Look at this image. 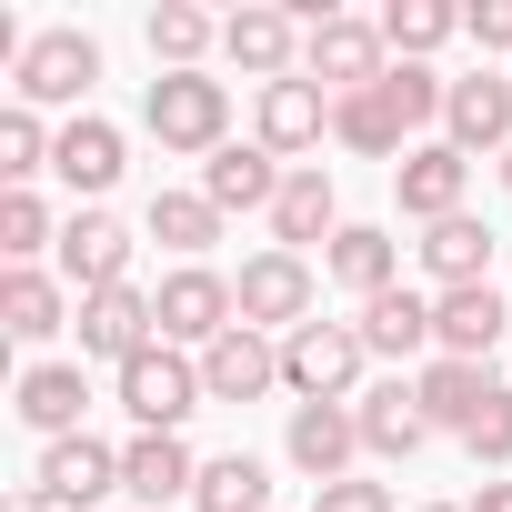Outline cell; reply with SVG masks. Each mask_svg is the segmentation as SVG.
<instances>
[{"label":"cell","instance_id":"6da1fadb","mask_svg":"<svg viewBox=\"0 0 512 512\" xmlns=\"http://www.w3.org/2000/svg\"><path fill=\"white\" fill-rule=\"evenodd\" d=\"M442 71H422V61H392L372 91H352V101H332V141H352V151H372V161H392V151H412V131L422 121H442Z\"/></svg>","mask_w":512,"mask_h":512},{"label":"cell","instance_id":"7a4b0ae2","mask_svg":"<svg viewBox=\"0 0 512 512\" xmlns=\"http://www.w3.org/2000/svg\"><path fill=\"white\" fill-rule=\"evenodd\" d=\"M141 121H151V141L161 151H221V131H231V91L211 81V71H161L151 81V101H141Z\"/></svg>","mask_w":512,"mask_h":512},{"label":"cell","instance_id":"3957f363","mask_svg":"<svg viewBox=\"0 0 512 512\" xmlns=\"http://www.w3.org/2000/svg\"><path fill=\"white\" fill-rule=\"evenodd\" d=\"M201 402H211V392H201V352H171V342H151L141 362H121V412H131L141 432H181Z\"/></svg>","mask_w":512,"mask_h":512},{"label":"cell","instance_id":"277c9868","mask_svg":"<svg viewBox=\"0 0 512 512\" xmlns=\"http://www.w3.org/2000/svg\"><path fill=\"white\" fill-rule=\"evenodd\" d=\"M231 302H241V332H282L292 342L312 322V262H302V251H251Z\"/></svg>","mask_w":512,"mask_h":512},{"label":"cell","instance_id":"5b68a950","mask_svg":"<svg viewBox=\"0 0 512 512\" xmlns=\"http://www.w3.org/2000/svg\"><path fill=\"white\" fill-rule=\"evenodd\" d=\"M302 71H312L332 101H352V91H372V81L392 71V41H382V21H342V11H322L312 41H302Z\"/></svg>","mask_w":512,"mask_h":512},{"label":"cell","instance_id":"8992f818","mask_svg":"<svg viewBox=\"0 0 512 512\" xmlns=\"http://www.w3.org/2000/svg\"><path fill=\"white\" fill-rule=\"evenodd\" d=\"M151 312H161V342H171V352H211V342L241 322V302H231V282H221L211 262H181V272L151 292Z\"/></svg>","mask_w":512,"mask_h":512},{"label":"cell","instance_id":"52a82bcc","mask_svg":"<svg viewBox=\"0 0 512 512\" xmlns=\"http://www.w3.org/2000/svg\"><path fill=\"white\" fill-rule=\"evenodd\" d=\"M91 81H101V41H91V31H41V41L11 61L21 111H61V101H81Z\"/></svg>","mask_w":512,"mask_h":512},{"label":"cell","instance_id":"ba28073f","mask_svg":"<svg viewBox=\"0 0 512 512\" xmlns=\"http://www.w3.org/2000/svg\"><path fill=\"white\" fill-rule=\"evenodd\" d=\"M362 332L352 322H302L292 342H282V382L302 392V402H352V382H362Z\"/></svg>","mask_w":512,"mask_h":512},{"label":"cell","instance_id":"9c48e42d","mask_svg":"<svg viewBox=\"0 0 512 512\" xmlns=\"http://www.w3.org/2000/svg\"><path fill=\"white\" fill-rule=\"evenodd\" d=\"M71 332H81V362H111V372H121V362H141V352L161 342V312H151V292L121 282V292H91Z\"/></svg>","mask_w":512,"mask_h":512},{"label":"cell","instance_id":"30bf717a","mask_svg":"<svg viewBox=\"0 0 512 512\" xmlns=\"http://www.w3.org/2000/svg\"><path fill=\"white\" fill-rule=\"evenodd\" d=\"M282 452L312 472V482H352V452H362V412L352 402H292V432Z\"/></svg>","mask_w":512,"mask_h":512},{"label":"cell","instance_id":"8fae6325","mask_svg":"<svg viewBox=\"0 0 512 512\" xmlns=\"http://www.w3.org/2000/svg\"><path fill=\"white\" fill-rule=\"evenodd\" d=\"M442 141L472 161V151H512V81L502 71H472L442 91Z\"/></svg>","mask_w":512,"mask_h":512},{"label":"cell","instance_id":"7c38bea8","mask_svg":"<svg viewBox=\"0 0 512 512\" xmlns=\"http://www.w3.org/2000/svg\"><path fill=\"white\" fill-rule=\"evenodd\" d=\"M302 41H312V21H292V11H262V0H251V11H231L221 21V51L251 71V81H292V61H302Z\"/></svg>","mask_w":512,"mask_h":512},{"label":"cell","instance_id":"4fadbf2b","mask_svg":"<svg viewBox=\"0 0 512 512\" xmlns=\"http://www.w3.org/2000/svg\"><path fill=\"white\" fill-rule=\"evenodd\" d=\"M282 181H292V171H282L262 141H221V151L201 161V201H211L221 221H231V211H272V201H282Z\"/></svg>","mask_w":512,"mask_h":512},{"label":"cell","instance_id":"5bb4252c","mask_svg":"<svg viewBox=\"0 0 512 512\" xmlns=\"http://www.w3.org/2000/svg\"><path fill=\"white\" fill-rule=\"evenodd\" d=\"M121 272H131V231L111 211H71L61 221V282L91 302V292H121Z\"/></svg>","mask_w":512,"mask_h":512},{"label":"cell","instance_id":"9a60e30c","mask_svg":"<svg viewBox=\"0 0 512 512\" xmlns=\"http://www.w3.org/2000/svg\"><path fill=\"white\" fill-rule=\"evenodd\" d=\"M392 191H402V211L432 231V221H452V211H462V191H472V161H462L452 141H422V151H402V161H392Z\"/></svg>","mask_w":512,"mask_h":512},{"label":"cell","instance_id":"2e32d148","mask_svg":"<svg viewBox=\"0 0 512 512\" xmlns=\"http://www.w3.org/2000/svg\"><path fill=\"white\" fill-rule=\"evenodd\" d=\"M502 332H512V302H502L492 282H472V292H432V352H452V362H492Z\"/></svg>","mask_w":512,"mask_h":512},{"label":"cell","instance_id":"e0dca14e","mask_svg":"<svg viewBox=\"0 0 512 512\" xmlns=\"http://www.w3.org/2000/svg\"><path fill=\"white\" fill-rule=\"evenodd\" d=\"M41 502H61V512H91L101 492H121V452L111 442H91V432H71V442H51L41 452V482H31Z\"/></svg>","mask_w":512,"mask_h":512},{"label":"cell","instance_id":"ac0fdd59","mask_svg":"<svg viewBox=\"0 0 512 512\" xmlns=\"http://www.w3.org/2000/svg\"><path fill=\"white\" fill-rule=\"evenodd\" d=\"M121 492L161 512V502L201 492V452H191L181 432H131V442H121Z\"/></svg>","mask_w":512,"mask_h":512},{"label":"cell","instance_id":"d6986e66","mask_svg":"<svg viewBox=\"0 0 512 512\" xmlns=\"http://www.w3.org/2000/svg\"><path fill=\"white\" fill-rule=\"evenodd\" d=\"M272 382H282V342H272V332H241V322H231V332L201 352V392H211V402H262Z\"/></svg>","mask_w":512,"mask_h":512},{"label":"cell","instance_id":"ffe728a7","mask_svg":"<svg viewBox=\"0 0 512 512\" xmlns=\"http://www.w3.org/2000/svg\"><path fill=\"white\" fill-rule=\"evenodd\" d=\"M332 231H342V191H332V171H322V161H292V181H282V201H272V251H302V241L332 251Z\"/></svg>","mask_w":512,"mask_h":512},{"label":"cell","instance_id":"44dd1931","mask_svg":"<svg viewBox=\"0 0 512 512\" xmlns=\"http://www.w3.org/2000/svg\"><path fill=\"white\" fill-rule=\"evenodd\" d=\"M322 131H332V91H322L312 71H292V81H272V91H262V151H272V161L312 151Z\"/></svg>","mask_w":512,"mask_h":512},{"label":"cell","instance_id":"7402d4cb","mask_svg":"<svg viewBox=\"0 0 512 512\" xmlns=\"http://www.w3.org/2000/svg\"><path fill=\"white\" fill-rule=\"evenodd\" d=\"M322 272H332L342 292H362V302H382V292L402 282V241H392L382 221H342V231H332V251H322Z\"/></svg>","mask_w":512,"mask_h":512},{"label":"cell","instance_id":"603a6c76","mask_svg":"<svg viewBox=\"0 0 512 512\" xmlns=\"http://www.w3.org/2000/svg\"><path fill=\"white\" fill-rule=\"evenodd\" d=\"M11 412H21L31 432L71 442V432H81V412H91V382H81V362H31V372H21V392H11Z\"/></svg>","mask_w":512,"mask_h":512},{"label":"cell","instance_id":"cb8c5ba5","mask_svg":"<svg viewBox=\"0 0 512 512\" xmlns=\"http://www.w3.org/2000/svg\"><path fill=\"white\" fill-rule=\"evenodd\" d=\"M412 392H422V422H432V432H472V412L492 402V372H482V362L432 352V362L412 372Z\"/></svg>","mask_w":512,"mask_h":512},{"label":"cell","instance_id":"d4e9b609","mask_svg":"<svg viewBox=\"0 0 512 512\" xmlns=\"http://www.w3.org/2000/svg\"><path fill=\"white\" fill-rule=\"evenodd\" d=\"M352 332H362V352H382V362H422V352H432V302L392 282L382 302H362V322H352Z\"/></svg>","mask_w":512,"mask_h":512},{"label":"cell","instance_id":"484cf974","mask_svg":"<svg viewBox=\"0 0 512 512\" xmlns=\"http://www.w3.org/2000/svg\"><path fill=\"white\" fill-rule=\"evenodd\" d=\"M352 412H362V452H382V462H412V452L432 442V422H422V392H412V382H382V392H362Z\"/></svg>","mask_w":512,"mask_h":512},{"label":"cell","instance_id":"4316f807","mask_svg":"<svg viewBox=\"0 0 512 512\" xmlns=\"http://www.w3.org/2000/svg\"><path fill=\"white\" fill-rule=\"evenodd\" d=\"M422 272H432L442 292H472V282H492V231H482L472 211L432 221V231H422Z\"/></svg>","mask_w":512,"mask_h":512},{"label":"cell","instance_id":"83f0119b","mask_svg":"<svg viewBox=\"0 0 512 512\" xmlns=\"http://www.w3.org/2000/svg\"><path fill=\"white\" fill-rule=\"evenodd\" d=\"M51 171H61V181H71V191H81V201H101V191H111V181H121V131H111V121H91V111H81V121H71V131H61V151H51Z\"/></svg>","mask_w":512,"mask_h":512},{"label":"cell","instance_id":"f1b7e54d","mask_svg":"<svg viewBox=\"0 0 512 512\" xmlns=\"http://www.w3.org/2000/svg\"><path fill=\"white\" fill-rule=\"evenodd\" d=\"M61 322H71V292L51 272H0V332L11 342H51Z\"/></svg>","mask_w":512,"mask_h":512},{"label":"cell","instance_id":"f546056e","mask_svg":"<svg viewBox=\"0 0 512 512\" xmlns=\"http://www.w3.org/2000/svg\"><path fill=\"white\" fill-rule=\"evenodd\" d=\"M191 502H201V512H272V472L251 462V452H211Z\"/></svg>","mask_w":512,"mask_h":512},{"label":"cell","instance_id":"4dcf8cb0","mask_svg":"<svg viewBox=\"0 0 512 512\" xmlns=\"http://www.w3.org/2000/svg\"><path fill=\"white\" fill-rule=\"evenodd\" d=\"M151 241H171V251L201 262V251L221 241V211H211L201 191H151Z\"/></svg>","mask_w":512,"mask_h":512},{"label":"cell","instance_id":"1f68e13d","mask_svg":"<svg viewBox=\"0 0 512 512\" xmlns=\"http://www.w3.org/2000/svg\"><path fill=\"white\" fill-rule=\"evenodd\" d=\"M51 151H61V131H41V111H0V181L11 191H31V171H51Z\"/></svg>","mask_w":512,"mask_h":512},{"label":"cell","instance_id":"d6a6232c","mask_svg":"<svg viewBox=\"0 0 512 512\" xmlns=\"http://www.w3.org/2000/svg\"><path fill=\"white\" fill-rule=\"evenodd\" d=\"M462 31V11H452V0H392V11H382V41L402 51V61H422V51H442Z\"/></svg>","mask_w":512,"mask_h":512},{"label":"cell","instance_id":"836d02e7","mask_svg":"<svg viewBox=\"0 0 512 512\" xmlns=\"http://www.w3.org/2000/svg\"><path fill=\"white\" fill-rule=\"evenodd\" d=\"M211 41H221V21L181 11V0H171V11H151V61H161V71H201Z\"/></svg>","mask_w":512,"mask_h":512},{"label":"cell","instance_id":"e575fe53","mask_svg":"<svg viewBox=\"0 0 512 512\" xmlns=\"http://www.w3.org/2000/svg\"><path fill=\"white\" fill-rule=\"evenodd\" d=\"M41 241H61V231H51V201H41V191H0V262L31 272Z\"/></svg>","mask_w":512,"mask_h":512},{"label":"cell","instance_id":"d590c367","mask_svg":"<svg viewBox=\"0 0 512 512\" xmlns=\"http://www.w3.org/2000/svg\"><path fill=\"white\" fill-rule=\"evenodd\" d=\"M462 452H472L482 472H502V462H512V382H492V402L472 412V432H462Z\"/></svg>","mask_w":512,"mask_h":512},{"label":"cell","instance_id":"8d00e7d4","mask_svg":"<svg viewBox=\"0 0 512 512\" xmlns=\"http://www.w3.org/2000/svg\"><path fill=\"white\" fill-rule=\"evenodd\" d=\"M312 512H392V492H382V482H322Z\"/></svg>","mask_w":512,"mask_h":512},{"label":"cell","instance_id":"74e56055","mask_svg":"<svg viewBox=\"0 0 512 512\" xmlns=\"http://www.w3.org/2000/svg\"><path fill=\"white\" fill-rule=\"evenodd\" d=\"M462 31H472L482 51H512V0H482V11H462Z\"/></svg>","mask_w":512,"mask_h":512},{"label":"cell","instance_id":"f35d334b","mask_svg":"<svg viewBox=\"0 0 512 512\" xmlns=\"http://www.w3.org/2000/svg\"><path fill=\"white\" fill-rule=\"evenodd\" d=\"M472 512H512V482H482V492H472Z\"/></svg>","mask_w":512,"mask_h":512},{"label":"cell","instance_id":"ab89813d","mask_svg":"<svg viewBox=\"0 0 512 512\" xmlns=\"http://www.w3.org/2000/svg\"><path fill=\"white\" fill-rule=\"evenodd\" d=\"M432 512H472V502H432Z\"/></svg>","mask_w":512,"mask_h":512},{"label":"cell","instance_id":"60d3db41","mask_svg":"<svg viewBox=\"0 0 512 512\" xmlns=\"http://www.w3.org/2000/svg\"><path fill=\"white\" fill-rule=\"evenodd\" d=\"M502 181H512V151H502Z\"/></svg>","mask_w":512,"mask_h":512}]
</instances>
